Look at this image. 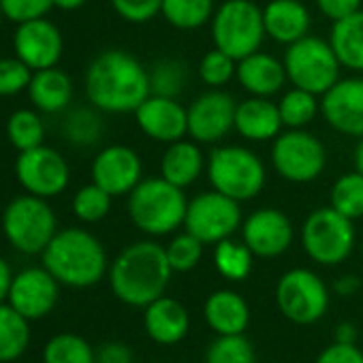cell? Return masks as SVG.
Returning <instances> with one entry per match:
<instances>
[{"label":"cell","instance_id":"obj_47","mask_svg":"<svg viewBox=\"0 0 363 363\" xmlns=\"http://www.w3.org/2000/svg\"><path fill=\"white\" fill-rule=\"evenodd\" d=\"M96 363H133V352L120 342H109L99 348Z\"/></svg>","mask_w":363,"mask_h":363},{"label":"cell","instance_id":"obj_20","mask_svg":"<svg viewBox=\"0 0 363 363\" xmlns=\"http://www.w3.org/2000/svg\"><path fill=\"white\" fill-rule=\"evenodd\" d=\"M135 120L145 137L160 143H173L189 135V111L171 96L150 94L135 109Z\"/></svg>","mask_w":363,"mask_h":363},{"label":"cell","instance_id":"obj_2","mask_svg":"<svg viewBox=\"0 0 363 363\" xmlns=\"http://www.w3.org/2000/svg\"><path fill=\"white\" fill-rule=\"evenodd\" d=\"M171 265L164 246L143 240L126 246L109 267L113 295L133 308H145L164 295L171 280Z\"/></svg>","mask_w":363,"mask_h":363},{"label":"cell","instance_id":"obj_1","mask_svg":"<svg viewBox=\"0 0 363 363\" xmlns=\"http://www.w3.org/2000/svg\"><path fill=\"white\" fill-rule=\"evenodd\" d=\"M88 101L107 113H135L152 94L150 71L124 50L101 52L86 69Z\"/></svg>","mask_w":363,"mask_h":363},{"label":"cell","instance_id":"obj_36","mask_svg":"<svg viewBox=\"0 0 363 363\" xmlns=\"http://www.w3.org/2000/svg\"><path fill=\"white\" fill-rule=\"evenodd\" d=\"M206 363H257V352L244 333L218 335L206 350Z\"/></svg>","mask_w":363,"mask_h":363},{"label":"cell","instance_id":"obj_26","mask_svg":"<svg viewBox=\"0 0 363 363\" xmlns=\"http://www.w3.org/2000/svg\"><path fill=\"white\" fill-rule=\"evenodd\" d=\"M206 169V156L197 141L177 139L167 143L160 160V175L179 189H189L201 177Z\"/></svg>","mask_w":363,"mask_h":363},{"label":"cell","instance_id":"obj_39","mask_svg":"<svg viewBox=\"0 0 363 363\" xmlns=\"http://www.w3.org/2000/svg\"><path fill=\"white\" fill-rule=\"evenodd\" d=\"M111 195L103 191L99 184H86L82 186L73 197V214L82 223H99L103 220L111 210Z\"/></svg>","mask_w":363,"mask_h":363},{"label":"cell","instance_id":"obj_35","mask_svg":"<svg viewBox=\"0 0 363 363\" xmlns=\"http://www.w3.org/2000/svg\"><path fill=\"white\" fill-rule=\"evenodd\" d=\"M43 363H96V352L82 335L58 333L45 344Z\"/></svg>","mask_w":363,"mask_h":363},{"label":"cell","instance_id":"obj_3","mask_svg":"<svg viewBox=\"0 0 363 363\" xmlns=\"http://www.w3.org/2000/svg\"><path fill=\"white\" fill-rule=\"evenodd\" d=\"M43 267L65 286L88 289L107 274V252L86 229H65L43 250Z\"/></svg>","mask_w":363,"mask_h":363},{"label":"cell","instance_id":"obj_17","mask_svg":"<svg viewBox=\"0 0 363 363\" xmlns=\"http://www.w3.org/2000/svg\"><path fill=\"white\" fill-rule=\"evenodd\" d=\"M327 124L348 137H363V77L337 79L320 99Z\"/></svg>","mask_w":363,"mask_h":363},{"label":"cell","instance_id":"obj_16","mask_svg":"<svg viewBox=\"0 0 363 363\" xmlns=\"http://www.w3.org/2000/svg\"><path fill=\"white\" fill-rule=\"evenodd\" d=\"M143 164L139 154L128 145H107L92 162V182L111 197L128 195L143 179Z\"/></svg>","mask_w":363,"mask_h":363},{"label":"cell","instance_id":"obj_6","mask_svg":"<svg viewBox=\"0 0 363 363\" xmlns=\"http://www.w3.org/2000/svg\"><path fill=\"white\" fill-rule=\"evenodd\" d=\"M263 9L252 0H225L212 18L214 48L238 62L261 50L265 39Z\"/></svg>","mask_w":363,"mask_h":363},{"label":"cell","instance_id":"obj_32","mask_svg":"<svg viewBox=\"0 0 363 363\" xmlns=\"http://www.w3.org/2000/svg\"><path fill=\"white\" fill-rule=\"evenodd\" d=\"M329 206L350 220L363 218V175L359 171L344 173L333 182Z\"/></svg>","mask_w":363,"mask_h":363},{"label":"cell","instance_id":"obj_5","mask_svg":"<svg viewBox=\"0 0 363 363\" xmlns=\"http://www.w3.org/2000/svg\"><path fill=\"white\" fill-rule=\"evenodd\" d=\"M208 177L214 191L244 203L261 195L267 173L250 147L218 145L208 156Z\"/></svg>","mask_w":363,"mask_h":363},{"label":"cell","instance_id":"obj_51","mask_svg":"<svg viewBox=\"0 0 363 363\" xmlns=\"http://www.w3.org/2000/svg\"><path fill=\"white\" fill-rule=\"evenodd\" d=\"M86 3H88V0H54V7L56 9H62V11H77Z\"/></svg>","mask_w":363,"mask_h":363},{"label":"cell","instance_id":"obj_25","mask_svg":"<svg viewBox=\"0 0 363 363\" xmlns=\"http://www.w3.org/2000/svg\"><path fill=\"white\" fill-rule=\"evenodd\" d=\"M203 316L214 333L238 335L248 329L250 308L240 293H235L231 289H220V291H214L206 299Z\"/></svg>","mask_w":363,"mask_h":363},{"label":"cell","instance_id":"obj_23","mask_svg":"<svg viewBox=\"0 0 363 363\" xmlns=\"http://www.w3.org/2000/svg\"><path fill=\"white\" fill-rule=\"evenodd\" d=\"M235 77L250 96L263 99H272L289 82L284 62L274 58L272 54H263L261 50L238 62Z\"/></svg>","mask_w":363,"mask_h":363},{"label":"cell","instance_id":"obj_46","mask_svg":"<svg viewBox=\"0 0 363 363\" xmlns=\"http://www.w3.org/2000/svg\"><path fill=\"white\" fill-rule=\"evenodd\" d=\"M316 7L327 20L337 22V20H344V18L352 16L354 11H359L361 0H316Z\"/></svg>","mask_w":363,"mask_h":363},{"label":"cell","instance_id":"obj_7","mask_svg":"<svg viewBox=\"0 0 363 363\" xmlns=\"http://www.w3.org/2000/svg\"><path fill=\"white\" fill-rule=\"evenodd\" d=\"M56 214L48 199L35 195L16 197L3 212V233L7 242L24 255H43L58 233Z\"/></svg>","mask_w":363,"mask_h":363},{"label":"cell","instance_id":"obj_21","mask_svg":"<svg viewBox=\"0 0 363 363\" xmlns=\"http://www.w3.org/2000/svg\"><path fill=\"white\" fill-rule=\"evenodd\" d=\"M263 24L269 39L293 45L310 35L312 16L301 0H269L263 7Z\"/></svg>","mask_w":363,"mask_h":363},{"label":"cell","instance_id":"obj_33","mask_svg":"<svg viewBox=\"0 0 363 363\" xmlns=\"http://www.w3.org/2000/svg\"><path fill=\"white\" fill-rule=\"evenodd\" d=\"M278 109H280L282 124L286 128H306L320 111V103L316 94L293 86L278 101Z\"/></svg>","mask_w":363,"mask_h":363},{"label":"cell","instance_id":"obj_22","mask_svg":"<svg viewBox=\"0 0 363 363\" xmlns=\"http://www.w3.org/2000/svg\"><path fill=\"white\" fill-rule=\"evenodd\" d=\"M143 327L150 340L162 346H171L182 342L189 335L191 316L186 308L173 297H158L150 306H145Z\"/></svg>","mask_w":363,"mask_h":363},{"label":"cell","instance_id":"obj_48","mask_svg":"<svg viewBox=\"0 0 363 363\" xmlns=\"http://www.w3.org/2000/svg\"><path fill=\"white\" fill-rule=\"evenodd\" d=\"M333 289H335L337 295L350 297V295H354V293L361 289V280H359L354 274H346V276H340V278L335 280Z\"/></svg>","mask_w":363,"mask_h":363},{"label":"cell","instance_id":"obj_27","mask_svg":"<svg viewBox=\"0 0 363 363\" xmlns=\"http://www.w3.org/2000/svg\"><path fill=\"white\" fill-rule=\"evenodd\" d=\"M28 94L33 105L43 113H58L69 107L73 99V82L58 67L35 71Z\"/></svg>","mask_w":363,"mask_h":363},{"label":"cell","instance_id":"obj_9","mask_svg":"<svg viewBox=\"0 0 363 363\" xmlns=\"http://www.w3.org/2000/svg\"><path fill=\"white\" fill-rule=\"evenodd\" d=\"M354 220L346 218L337 210L318 208L301 225V246L306 255L318 265H340L344 263L357 242Z\"/></svg>","mask_w":363,"mask_h":363},{"label":"cell","instance_id":"obj_34","mask_svg":"<svg viewBox=\"0 0 363 363\" xmlns=\"http://www.w3.org/2000/svg\"><path fill=\"white\" fill-rule=\"evenodd\" d=\"M7 139L18 152L43 145L45 124L41 116L33 109H18L16 113H11V118L7 120Z\"/></svg>","mask_w":363,"mask_h":363},{"label":"cell","instance_id":"obj_44","mask_svg":"<svg viewBox=\"0 0 363 363\" xmlns=\"http://www.w3.org/2000/svg\"><path fill=\"white\" fill-rule=\"evenodd\" d=\"M116 13L130 24H145L160 13L162 0H111Z\"/></svg>","mask_w":363,"mask_h":363},{"label":"cell","instance_id":"obj_13","mask_svg":"<svg viewBox=\"0 0 363 363\" xmlns=\"http://www.w3.org/2000/svg\"><path fill=\"white\" fill-rule=\"evenodd\" d=\"M16 175L28 195L52 199L67 191L71 169L65 156L48 145H39L33 150L20 152L16 160Z\"/></svg>","mask_w":363,"mask_h":363},{"label":"cell","instance_id":"obj_10","mask_svg":"<svg viewBox=\"0 0 363 363\" xmlns=\"http://www.w3.org/2000/svg\"><path fill=\"white\" fill-rule=\"evenodd\" d=\"M272 164L282 179L308 184L325 171L327 150L323 141L306 128H289L274 139Z\"/></svg>","mask_w":363,"mask_h":363},{"label":"cell","instance_id":"obj_50","mask_svg":"<svg viewBox=\"0 0 363 363\" xmlns=\"http://www.w3.org/2000/svg\"><path fill=\"white\" fill-rule=\"evenodd\" d=\"M335 342H344V344H354L357 342V327L352 323H340L333 331Z\"/></svg>","mask_w":363,"mask_h":363},{"label":"cell","instance_id":"obj_18","mask_svg":"<svg viewBox=\"0 0 363 363\" xmlns=\"http://www.w3.org/2000/svg\"><path fill=\"white\" fill-rule=\"evenodd\" d=\"M60 295V282L45 267H28L13 276L9 303L28 320L43 318L54 310Z\"/></svg>","mask_w":363,"mask_h":363},{"label":"cell","instance_id":"obj_24","mask_svg":"<svg viewBox=\"0 0 363 363\" xmlns=\"http://www.w3.org/2000/svg\"><path fill=\"white\" fill-rule=\"evenodd\" d=\"M282 118L278 103L263 96H250L238 103L235 130L248 141H269L282 133Z\"/></svg>","mask_w":363,"mask_h":363},{"label":"cell","instance_id":"obj_45","mask_svg":"<svg viewBox=\"0 0 363 363\" xmlns=\"http://www.w3.org/2000/svg\"><path fill=\"white\" fill-rule=\"evenodd\" d=\"M314 363H363V350L357 344L333 342L318 352Z\"/></svg>","mask_w":363,"mask_h":363},{"label":"cell","instance_id":"obj_14","mask_svg":"<svg viewBox=\"0 0 363 363\" xmlns=\"http://www.w3.org/2000/svg\"><path fill=\"white\" fill-rule=\"evenodd\" d=\"M235 99L225 90H208L199 94L189 111V135L197 143H218L235 128Z\"/></svg>","mask_w":363,"mask_h":363},{"label":"cell","instance_id":"obj_12","mask_svg":"<svg viewBox=\"0 0 363 363\" xmlns=\"http://www.w3.org/2000/svg\"><path fill=\"white\" fill-rule=\"evenodd\" d=\"M242 227L240 201L218 193L208 191L189 201L184 229L199 238L203 244H218L231 238Z\"/></svg>","mask_w":363,"mask_h":363},{"label":"cell","instance_id":"obj_8","mask_svg":"<svg viewBox=\"0 0 363 363\" xmlns=\"http://www.w3.org/2000/svg\"><path fill=\"white\" fill-rule=\"evenodd\" d=\"M286 77L295 88L323 96L340 79V60L329 41L320 37H303L286 45L284 54Z\"/></svg>","mask_w":363,"mask_h":363},{"label":"cell","instance_id":"obj_11","mask_svg":"<svg viewBox=\"0 0 363 363\" xmlns=\"http://www.w3.org/2000/svg\"><path fill=\"white\" fill-rule=\"evenodd\" d=\"M276 303L284 318L295 325L318 323L329 308V289L318 274L295 267L282 274L276 284Z\"/></svg>","mask_w":363,"mask_h":363},{"label":"cell","instance_id":"obj_37","mask_svg":"<svg viewBox=\"0 0 363 363\" xmlns=\"http://www.w3.org/2000/svg\"><path fill=\"white\" fill-rule=\"evenodd\" d=\"M189 79V71L179 60H160L150 69V90L158 96L177 99Z\"/></svg>","mask_w":363,"mask_h":363},{"label":"cell","instance_id":"obj_49","mask_svg":"<svg viewBox=\"0 0 363 363\" xmlns=\"http://www.w3.org/2000/svg\"><path fill=\"white\" fill-rule=\"evenodd\" d=\"M11 282H13V274L9 263L0 257V303L5 299H9V291H11Z\"/></svg>","mask_w":363,"mask_h":363},{"label":"cell","instance_id":"obj_40","mask_svg":"<svg viewBox=\"0 0 363 363\" xmlns=\"http://www.w3.org/2000/svg\"><path fill=\"white\" fill-rule=\"evenodd\" d=\"M199 77L206 86L210 88H223L225 84H229L235 73H238V60L231 58L229 54L220 52L218 48L210 50L201 62H199Z\"/></svg>","mask_w":363,"mask_h":363},{"label":"cell","instance_id":"obj_31","mask_svg":"<svg viewBox=\"0 0 363 363\" xmlns=\"http://www.w3.org/2000/svg\"><path fill=\"white\" fill-rule=\"evenodd\" d=\"M252 263H255V255L244 244V240L238 242L233 238H227L218 242L214 248V267L225 280L231 282L246 280L252 272Z\"/></svg>","mask_w":363,"mask_h":363},{"label":"cell","instance_id":"obj_42","mask_svg":"<svg viewBox=\"0 0 363 363\" xmlns=\"http://www.w3.org/2000/svg\"><path fill=\"white\" fill-rule=\"evenodd\" d=\"M103 133V122L94 111L79 109L69 116L67 120V135L77 145H92L99 141Z\"/></svg>","mask_w":363,"mask_h":363},{"label":"cell","instance_id":"obj_4","mask_svg":"<svg viewBox=\"0 0 363 363\" xmlns=\"http://www.w3.org/2000/svg\"><path fill=\"white\" fill-rule=\"evenodd\" d=\"M189 199L184 189L160 177L141 179L128 193L130 223L150 238H162L184 227Z\"/></svg>","mask_w":363,"mask_h":363},{"label":"cell","instance_id":"obj_19","mask_svg":"<svg viewBox=\"0 0 363 363\" xmlns=\"http://www.w3.org/2000/svg\"><path fill=\"white\" fill-rule=\"evenodd\" d=\"M13 50L16 56L22 62H26L33 71L52 69L58 65L65 50L62 33L58 30L56 24H52L45 18L18 24L13 37Z\"/></svg>","mask_w":363,"mask_h":363},{"label":"cell","instance_id":"obj_30","mask_svg":"<svg viewBox=\"0 0 363 363\" xmlns=\"http://www.w3.org/2000/svg\"><path fill=\"white\" fill-rule=\"evenodd\" d=\"M214 0H162L160 16L177 30H197L212 22Z\"/></svg>","mask_w":363,"mask_h":363},{"label":"cell","instance_id":"obj_15","mask_svg":"<svg viewBox=\"0 0 363 363\" xmlns=\"http://www.w3.org/2000/svg\"><path fill=\"white\" fill-rule=\"evenodd\" d=\"M293 223L276 208H261L242 223V240L259 259L284 255L293 244Z\"/></svg>","mask_w":363,"mask_h":363},{"label":"cell","instance_id":"obj_38","mask_svg":"<svg viewBox=\"0 0 363 363\" xmlns=\"http://www.w3.org/2000/svg\"><path fill=\"white\" fill-rule=\"evenodd\" d=\"M203 246L206 244L199 238H195L193 233H189V231L175 235L164 246V252H167L171 269L179 272V274L193 272L201 263V259H203Z\"/></svg>","mask_w":363,"mask_h":363},{"label":"cell","instance_id":"obj_43","mask_svg":"<svg viewBox=\"0 0 363 363\" xmlns=\"http://www.w3.org/2000/svg\"><path fill=\"white\" fill-rule=\"evenodd\" d=\"M0 7H3L7 20L24 24L45 18L54 9V0H0Z\"/></svg>","mask_w":363,"mask_h":363},{"label":"cell","instance_id":"obj_41","mask_svg":"<svg viewBox=\"0 0 363 363\" xmlns=\"http://www.w3.org/2000/svg\"><path fill=\"white\" fill-rule=\"evenodd\" d=\"M33 69L16 58H0V96H16L28 90L33 79Z\"/></svg>","mask_w":363,"mask_h":363},{"label":"cell","instance_id":"obj_52","mask_svg":"<svg viewBox=\"0 0 363 363\" xmlns=\"http://www.w3.org/2000/svg\"><path fill=\"white\" fill-rule=\"evenodd\" d=\"M352 162H354V171H359V173L363 175V137H359V141H357V145H354Z\"/></svg>","mask_w":363,"mask_h":363},{"label":"cell","instance_id":"obj_29","mask_svg":"<svg viewBox=\"0 0 363 363\" xmlns=\"http://www.w3.org/2000/svg\"><path fill=\"white\" fill-rule=\"evenodd\" d=\"M30 342L28 318L11 303H0V363L16 361L24 354Z\"/></svg>","mask_w":363,"mask_h":363},{"label":"cell","instance_id":"obj_28","mask_svg":"<svg viewBox=\"0 0 363 363\" xmlns=\"http://www.w3.org/2000/svg\"><path fill=\"white\" fill-rule=\"evenodd\" d=\"M329 43L344 69L363 73V9L333 22Z\"/></svg>","mask_w":363,"mask_h":363},{"label":"cell","instance_id":"obj_53","mask_svg":"<svg viewBox=\"0 0 363 363\" xmlns=\"http://www.w3.org/2000/svg\"><path fill=\"white\" fill-rule=\"evenodd\" d=\"M3 20H5V13H3V7H0V24H3Z\"/></svg>","mask_w":363,"mask_h":363}]
</instances>
